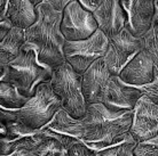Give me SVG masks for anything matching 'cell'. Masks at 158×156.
<instances>
[{"mask_svg":"<svg viewBox=\"0 0 158 156\" xmlns=\"http://www.w3.org/2000/svg\"><path fill=\"white\" fill-rule=\"evenodd\" d=\"M36 9V23L24 30L25 43L37 51L40 63L54 70L65 63L63 55L65 39L61 32L63 13L54 9L48 0H43Z\"/></svg>","mask_w":158,"mask_h":156,"instance_id":"cell-1","label":"cell"},{"mask_svg":"<svg viewBox=\"0 0 158 156\" xmlns=\"http://www.w3.org/2000/svg\"><path fill=\"white\" fill-rule=\"evenodd\" d=\"M134 109L111 112L103 104L87 105L81 119L86 133L83 142L95 153L118 145L130 138Z\"/></svg>","mask_w":158,"mask_h":156,"instance_id":"cell-2","label":"cell"},{"mask_svg":"<svg viewBox=\"0 0 158 156\" xmlns=\"http://www.w3.org/2000/svg\"><path fill=\"white\" fill-rule=\"evenodd\" d=\"M53 68L39 62L37 51L24 43L20 55L6 66L4 81L12 83L23 97L32 98L37 87L51 82Z\"/></svg>","mask_w":158,"mask_h":156,"instance_id":"cell-3","label":"cell"},{"mask_svg":"<svg viewBox=\"0 0 158 156\" xmlns=\"http://www.w3.org/2000/svg\"><path fill=\"white\" fill-rule=\"evenodd\" d=\"M51 86L62 103V108L73 119L81 120L87 109L83 94V75L78 74L68 63H63L53 70Z\"/></svg>","mask_w":158,"mask_h":156,"instance_id":"cell-4","label":"cell"},{"mask_svg":"<svg viewBox=\"0 0 158 156\" xmlns=\"http://www.w3.org/2000/svg\"><path fill=\"white\" fill-rule=\"evenodd\" d=\"M62 108V103L52 89L51 82L37 87L36 94L21 109L14 111L16 119L30 129L40 130Z\"/></svg>","mask_w":158,"mask_h":156,"instance_id":"cell-5","label":"cell"},{"mask_svg":"<svg viewBox=\"0 0 158 156\" xmlns=\"http://www.w3.org/2000/svg\"><path fill=\"white\" fill-rule=\"evenodd\" d=\"M108 47V37L101 30H98L91 38L83 41H65L64 59L78 74L83 75L98 59L106 56Z\"/></svg>","mask_w":158,"mask_h":156,"instance_id":"cell-6","label":"cell"},{"mask_svg":"<svg viewBox=\"0 0 158 156\" xmlns=\"http://www.w3.org/2000/svg\"><path fill=\"white\" fill-rule=\"evenodd\" d=\"M99 30L94 16L78 0H70L63 10L61 32L65 41H83Z\"/></svg>","mask_w":158,"mask_h":156,"instance_id":"cell-7","label":"cell"},{"mask_svg":"<svg viewBox=\"0 0 158 156\" xmlns=\"http://www.w3.org/2000/svg\"><path fill=\"white\" fill-rule=\"evenodd\" d=\"M83 7L94 16L99 30L110 38L127 23V14L119 0H80Z\"/></svg>","mask_w":158,"mask_h":156,"instance_id":"cell-8","label":"cell"},{"mask_svg":"<svg viewBox=\"0 0 158 156\" xmlns=\"http://www.w3.org/2000/svg\"><path fill=\"white\" fill-rule=\"evenodd\" d=\"M109 39V47L103 57L111 75L118 76L122 70L135 55L143 50V41L132 35L126 29H123Z\"/></svg>","mask_w":158,"mask_h":156,"instance_id":"cell-9","label":"cell"},{"mask_svg":"<svg viewBox=\"0 0 158 156\" xmlns=\"http://www.w3.org/2000/svg\"><path fill=\"white\" fill-rule=\"evenodd\" d=\"M44 135L55 138L64 148L69 149L73 145L83 142L86 128L81 120H77L61 108L49 123L41 128Z\"/></svg>","mask_w":158,"mask_h":156,"instance_id":"cell-10","label":"cell"},{"mask_svg":"<svg viewBox=\"0 0 158 156\" xmlns=\"http://www.w3.org/2000/svg\"><path fill=\"white\" fill-rule=\"evenodd\" d=\"M158 133V105L143 95L134 107L130 135L138 144L154 138Z\"/></svg>","mask_w":158,"mask_h":156,"instance_id":"cell-11","label":"cell"},{"mask_svg":"<svg viewBox=\"0 0 158 156\" xmlns=\"http://www.w3.org/2000/svg\"><path fill=\"white\" fill-rule=\"evenodd\" d=\"M45 135L41 130H33L19 120L7 124V135L0 139V155H10L14 153H25L33 148Z\"/></svg>","mask_w":158,"mask_h":156,"instance_id":"cell-12","label":"cell"},{"mask_svg":"<svg viewBox=\"0 0 158 156\" xmlns=\"http://www.w3.org/2000/svg\"><path fill=\"white\" fill-rule=\"evenodd\" d=\"M142 96V91L139 88L128 86L123 82L119 76L111 75L103 96L102 104L111 112L134 109Z\"/></svg>","mask_w":158,"mask_h":156,"instance_id":"cell-13","label":"cell"},{"mask_svg":"<svg viewBox=\"0 0 158 156\" xmlns=\"http://www.w3.org/2000/svg\"><path fill=\"white\" fill-rule=\"evenodd\" d=\"M122 6L127 14L125 29L132 35L142 39L151 26L155 15L154 0H122Z\"/></svg>","mask_w":158,"mask_h":156,"instance_id":"cell-14","label":"cell"},{"mask_svg":"<svg viewBox=\"0 0 158 156\" xmlns=\"http://www.w3.org/2000/svg\"><path fill=\"white\" fill-rule=\"evenodd\" d=\"M111 78L103 58L98 59L83 74V94L87 105L102 104L103 96Z\"/></svg>","mask_w":158,"mask_h":156,"instance_id":"cell-15","label":"cell"},{"mask_svg":"<svg viewBox=\"0 0 158 156\" xmlns=\"http://www.w3.org/2000/svg\"><path fill=\"white\" fill-rule=\"evenodd\" d=\"M155 66L156 64L150 54L143 49L127 63L118 76L128 86L141 88L152 82Z\"/></svg>","mask_w":158,"mask_h":156,"instance_id":"cell-16","label":"cell"},{"mask_svg":"<svg viewBox=\"0 0 158 156\" xmlns=\"http://www.w3.org/2000/svg\"><path fill=\"white\" fill-rule=\"evenodd\" d=\"M43 0H10L8 4L7 20L13 27L27 30L37 21L36 7Z\"/></svg>","mask_w":158,"mask_h":156,"instance_id":"cell-17","label":"cell"},{"mask_svg":"<svg viewBox=\"0 0 158 156\" xmlns=\"http://www.w3.org/2000/svg\"><path fill=\"white\" fill-rule=\"evenodd\" d=\"M24 43V30L12 27V30L8 32L5 39L0 42V65L7 66L14 59L17 58Z\"/></svg>","mask_w":158,"mask_h":156,"instance_id":"cell-18","label":"cell"},{"mask_svg":"<svg viewBox=\"0 0 158 156\" xmlns=\"http://www.w3.org/2000/svg\"><path fill=\"white\" fill-rule=\"evenodd\" d=\"M28 100L29 98L23 97L12 83L4 80L0 81V107L16 111L22 108Z\"/></svg>","mask_w":158,"mask_h":156,"instance_id":"cell-19","label":"cell"},{"mask_svg":"<svg viewBox=\"0 0 158 156\" xmlns=\"http://www.w3.org/2000/svg\"><path fill=\"white\" fill-rule=\"evenodd\" d=\"M67 149L55 138L49 136L44 137L38 144L31 148L29 152H25V156H67Z\"/></svg>","mask_w":158,"mask_h":156,"instance_id":"cell-20","label":"cell"},{"mask_svg":"<svg viewBox=\"0 0 158 156\" xmlns=\"http://www.w3.org/2000/svg\"><path fill=\"white\" fill-rule=\"evenodd\" d=\"M143 48L148 51L155 64L158 65V1H155V15L151 26L147 34L142 38Z\"/></svg>","mask_w":158,"mask_h":156,"instance_id":"cell-21","label":"cell"},{"mask_svg":"<svg viewBox=\"0 0 158 156\" xmlns=\"http://www.w3.org/2000/svg\"><path fill=\"white\" fill-rule=\"evenodd\" d=\"M136 145L138 142L132 137H130L120 144L98 152L96 156H134V149Z\"/></svg>","mask_w":158,"mask_h":156,"instance_id":"cell-22","label":"cell"},{"mask_svg":"<svg viewBox=\"0 0 158 156\" xmlns=\"http://www.w3.org/2000/svg\"><path fill=\"white\" fill-rule=\"evenodd\" d=\"M134 156H158V133L149 140L136 145Z\"/></svg>","mask_w":158,"mask_h":156,"instance_id":"cell-23","label":"cell"},{"mask_svg":"<svg viewBox=\"0 0 158 156\" xmlns=\"http://www.w3.org/2000/svg\"><path fill=\"white\" fill-rule=\"evenodd\" d=\"M139 89L142 91L144 96L150 99L151 102H154L156 105H158V65L155 66V78L151 83L143 86Z\"/></svg>","mask_w":158,"mask_h":156,"instance_id":"cell-24","label":"cell"},{"mask_svg":"<svg viewBox=\"0 0 158 156\" xmlns=\"http://www.w3.org/2000/svg\"><path fill=\"white\" fill-rule=\"evenodd\" d=\"M67 156H96V153L84 142H78L68 149Z\"/></svg>","mask_w":158,"mask_h":156,"instance_id":"cell-25","label":"cell"},{"mask_svg":"<svg viewBox=\"0 0 158 156\" xmlns=\"http://www.w3.org/2000/svg\"><path fill=\"white\" fill-rule=\"evenodd\" d=\"M17 120L14 114V111H9V109H5L2 107H0V124L7 125L8 123H10L12 121Z\"/></svg>","mask_w":158,"mask_h":156,"instance_id":"cell-26","label":"cell"},{"mask_svg":"<svg viewBox=\"0 0 158 156\" xmlns=\"http://www.w3.org/2000/svg\"><path fill=\"white\" fill-rule=\"evenodd\" d=\"M13 25L10 24V22L8 20L0 22V42L5 39V37L7 35V33L12 30Z\"/></svg>","mask_w":158,"mask_h":156,"instance_id":"cell-27","label":"cell"},{"mask_svg":"<svg viewBox=\"0 0 158 156\" xmlns=\"http://www.w3.org/2000/svg\"><path fill=\"white\" fill-rule=\"evenodd\" d=\"M48 1H49L51 6L54 8V9L59 10V12H62V13H63V10L68 6V4L70 2V0H48Z\"/></svg>","mask_w":158,"mask_h":156,"instance_id":"cell-28","label":"cell"},{"mask_svg":"<svg viewBox=\"0 0 158 156\" xmlns=\"http://www.w3.org/2000/svg\"><path fill=\"white\" fill-rule=\"evenodd\" d=\"M9 1L7 0H0V22L7 20V9Z\"/></svg>","mask_w":158,"mask_h":156,"instance_id":"cell-29","label":"cell"},{"mask_svg":"<svg viewBox=\"0 0 158 156\" xmlns=\"http://www.w3.org/2000/svg\"><path fill=\"white\" fill-rule=\"evenodd\" d=\"M5 74H6V66H2V65H0V81L4 79Z\"/></svg>","mask_w":158,"mask_h":156,"instance_id":"cell-30","label":"cell"},{"mask_svg":"<svg viewBox=\"0 0 158 156\" xmlns=\"http://www.w3.org/2000/svg\"><path fill=\"white\" fill-rule=\"evenodd\" d=\"M0 156H25L24 155V153H14V154H10V155H0Z\"/></svg>","mask_w":158,"mask_h":156,"instance_id":"cell-31","label":"cell"}]
</instances>
